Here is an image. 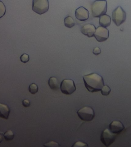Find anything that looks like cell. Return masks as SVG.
I'll return each mask as SVG.
<instances>
[{
	"instance_id": "15",
	"label": "cell",
	"mask_w": 131,
	"mask_h": 147,
	"mask_svg": "<svg viewBox=\"0 0 131 147\" xmlns=\"http://www.w3.org/2000/svg\"><path fill=\"white\" fill-rule=\"evenodd\" d=\"M64 25L66 27L71 28L75 25L74 20L71 16H68L64 18Z\"/></svg>"
},
{
	"instance_id": "11",
	"label": "cell",
	"mask_w": 131,
	"mask_h": 147,
	"mask_svg": "<svg viewBox=\"0 0 131 147\" xmlns=\"http://www.w3.org/2000/svg\"><path fill=\"white\" fill-rule=\"evenodd\" d=\"M96 28L94 25L91 24H86L81 28L80 32L84 35L88 37H93L94 36Z\"/></svg>"
},
{
	"instance_id": "10",
	"label": "cell",
	"mask_w": 131,
	"mask_h": 147,
	"mask_svg": "<svg viewBox=\"0 0 131 147\" xmlns=\"http://www.w3.org/2000/svg\"><path fill=\"white\" fill-rule=\"evenodd\" d=\"M110 130L115 134H119L121 133L125 127L122 123L119 121H113L109 125Z\"/></svg>"
},
{
	"instance_id": "19",
	"label": "cell",
	"mask_w": 131,
	"mask_h": 147,
	"mask_svg": "<svg viewBox=\"0 0 131 147\" xmlns=\"http://www.w3.org/2000/svg\"><path fill=\"white\" fill-rule=\"evenodd\" d=\"M6 8L3 2L0 1V18H2L5 15Z\"/></svg>"
},
{
	"instance_id": "20",
	"label": "cell",
	"mask_w": 131,
	"mask_h": 147,
	"mask_svg": "<svg viewBox=\"0 0 131 147\" xmlns=\"http://www.w3.org/2000/svg\"><path fill=\"white\" fill-rule=\"evenodd\" d=\"M21 61L24 63H26L29 61L30 60L29 56L26 54H24L20 56Z\"/></svg>"
},
{
	"instance_id": "3",
	"label": "cell",
	"mask_w": 131,
	"mask_h": 147,
	"mask_svg": "<svg viewBox=\"0 0 131 147\" xmlns=\"http://www.w3.org/2000/svg\"><path fill=\"white\" fill-rule=\"evenodd\" d=\"M49 3L48 0H33L32 10L36 13L42 15L49 10Z\"/></svg>"
},
{
	"instance_id": "16",
	"label": "cell",
	"mask_w": 131,
	"mask_h": 147,
	"mask_svg": "<svg viewBox=\"0 0 131 147\" xmlns=\"http://www.w3.org/2000/svg\"><path fill=\"white\" fill-rule=\"evenodd\" d=\"M14 134L11 130H8L5 133L4 137L5 139L7 141H10L13 139Z\"/></svg>"
},
{
	"instance_id": "7",
	"label": "cell",
	"mask_w": 131,
	"mask_h": 147,
	"mask_svg": "<svg viewBox=\"0 0 131 147\" xmlns=\"http://www.w3.org/2000/svg\"><path fill=\"white\" fill-rule=\"evenodd\" d=\"M115 139L116 135L108 129H106L101 133V141L106 147L111 145L115 142Z\"/></svg>"
},
{
	"instance_id": "4",
	"label": "cell",
	"mask_w": 131,
	"mask_h": 147,
	"mask_svg": "<svg viewBox=\"0 0 131 147\" xmlns=\"http://www.w3.org/2000/svg\"><path fill=\"white\" fill-rule=\"evenodd\" d=\"M126 13L121 7L118 6L112 12V20L117 26H120L126 21Z\"/></svg>"
},
{
	"instance_id": "12",
	"label": "cell",
	"mask_w": 131,
	"mask_h": 147,
	"mask_svg": "<svg viewBox=\"0 0 131 147\" xmlns=\"http://www.w3.org/2000/svg\"><path fill=\"white\" fill-rule=\"evenodd\" d=\"M10 113V109L7 105L0 103V117L8 119Z\"/></svg>"
},
{
	"instance_id": "8",
	"label": "cell",
	"mask_w": 131,
	"mask_h": 147,
	"mask_svg": "<svg viewBox=\"0 0 131 147\" xmlns=\"http://www.w3.org/2000/svg\"><path fill=\"white\" fill-rule=\"evenodd\" d=\"M109 30L102 26H99L96 28L94 34L95 39L99 42L106 41L109 38Z\"/></svg>"
},
{
	"instance_id": "14",
	"label": "cell",
	"mask_w": 131,
	"mask_h": 147,
	"mask_svg": "<svg viewBox=\"0 0 131 147\" xmlns=\"http://www.w3.org/2000/svg\"><path fill=\"white\" fill-rule=\"evenodd\" d=\"M48 84L51 89L52 90H57L58 89V81L55 77H51L48 80Z\"/></svg>"
},
{
	"instance_id": "24",
	"label": "cell",
	"mask_w": 131,
	"mask_h": 147,
	"mask_svg": "<svg viewBox=\"0 0 131 147\" xmlns=\"http://www.w3.org/2000/svg\"><path fill=\"white\" fill-rule=\"evenodd\" d=\"M22 104L25 107H28L30 105V102L28 100L25 99L23 101Z\"/></svg>"
},
{
	"instance_id": "2",
	"label": "cell",
	"mask_w": 131,
	"mask_h": 147,
	"mask_svg": "<svg viewBox=\"0 0 131 147\" xmlns=\"http://www.w3.org/2000/svg\"><path fill=\"white\" fill-rule=\"evenodd\" d=\"M107 9V2L106 0H96L92 3V15L94 17H99L105 14Z\"/></svg>"
},
{
	"instance_id": "17",
	"label": "cell",
	"mask_w": 131,
	"mask_h": 147,
	"mask_svg": "<svg viewBox=\"0 0 131 147\" xmlns=\"http://www.w3.org/2000/svg\"><path fill=\"white\" fill-rule=\"evenodd\" d=\"M28 90L31 94H36L38 91V87L35 84H32L29 86Z\"/></svg>"
},
{
	"instance_id": "23",
	"label": "cell",
	"mask_w": 131,
	"mask_h": 147,
	"mask_svg": "<svg viewBox=\"0 0 131 147\" xmlns=\"http://www.w3.org/2000/svg\"><path fill=\"white\" fill-rule=\"evenodd\" d=\"M101 49L99 48V47H95V48H94V49H93V53L94 54V55H96V56L99 55V54L101 53Z\"/></svg>"
},
{
	"instance_id": "5",
	"label": "cell",
	"mask_w": 131,
	"mask_h": 147,
	"mask_svg": "<svg viewBox=\"0 0 131 147\" xmlns=\"http://www.w3.org/2000/svg\"><path fill=\"white\" fill-rule=\"evenodd\" d=\"M78 117L82 120L86 121H90L93 120L95 117L94 110L90 107H85L77 111Z\"/></svg>"
},
{
	"instance_id": "1",
	"label": "cell",
	"mask_w": 131,
	"mask_h": 147,
	"mask_svg": "<svg viewBox=\"0 0 131 147\" xmlns=\"http://www.w3.org/2000/svg\"><path fill=\"white\" fill-rule=\"evenodd\" d=\"M85 87L91 92L100 91L104 86L103 78L98 74L93 73L83 77Z\"/></svg>"
},
{
	"instance_id": "22",
	"label": "cell",
	"mask_w": 131,
	"mask_h": 147,
	"mask_svg": "<svg viewBox=\"0 0 131 147\" xmlns=\"http://www.w3.org/2000/svg\"><path fill=\"white\" fill-rule=\"evenodd\" d=\"M72 147H88L87 144L84 142L78 141L75 143Z\"/></svg>"
},
{
	"instance_id": "6",
	"label": "cell",
	"mask_w": 131,
	"mask_h": 147,
	"mask_svg": "<svg viewBox=\"0 0 131 147\" xmlns=\"http://www.w3.org/2000/svg\"><path fill=\"white\" fill-rule=\"evenodd\" d=\"M60 89L62 93L67 95H71L76 90V85L72 79H65L60 84Z\"/></svg>"
},
{
	"instance_id": "21",
	"label": "cell",
	"mask_w": 131,
	"mask_h": 147,
	"mask_svg": "<svg viewBox=\"0 0 131 147\" xmlns=\"http://www.w3.org/2000/svg\"><path fill=\"white\" fill-rule=\"evenodd\" d=\"M45 146L48 147H59V145L57 142H55L53 141H50V142H47L44 145Z\"/></svg>"
},
{
	"instance_id": "13",
	"label": "cell",
	"mask_w": 131,
	"mask_h": 147,
	"mask_svg": "<svg viewBox=\"0 0 131 147\" xmlns=\"http://www.w3.org/2000/svg\"><path fill=\"white\" fill-rule=\"evenodd\" d=\"M111 24V18L107 15L104 14L100 17L99 24L103 27H107Z\"/></svg>"
},
{
	"instance_id": "9",
	"label": "cell",
	"mask_w": 131,
	"mask_h": 147,
	"mask_svg": "<svg viewBox=\"0 0 131 147\" xmlns=\"http://www.w3.org/2000/svg\"><path fill=\"white\" fill-rule=\"evenodd\" d=\"M75 15L76 18L80 21H85L89 18V12L83 7H80L76 9Z\"/></svg>"
},
{
	"instance_id": "18",
	"label": "cell",
	"mask_w": 131,
	"mask_h": 147,
	"mask_svg": "<svg viewBox=\"0 0 131 147\" xmlns=\"http://www.w3.org/2000/svg\"><path fill=\"white\" fill-rule=\"evenodd\" d=\"M101 94L103 96H107L111 92V88L107 85H105L101 90Z\"/></svg>"
},
{
	"instance_id": "25",
	"label": "cell",
	"mask_w": 131,
	"mask_h": 147,
	"mask_svg": "<svg viewBox=\"0 0 131 147\" xmlns=\"http://www.w3.org/2000/svg\"><path fill=\"white\" fill-rule=\"evenodd\" d=\"M3 136H2L1 135H0V143H1V142H2V141H3Z\"/></svg>"
}]
</instances>
